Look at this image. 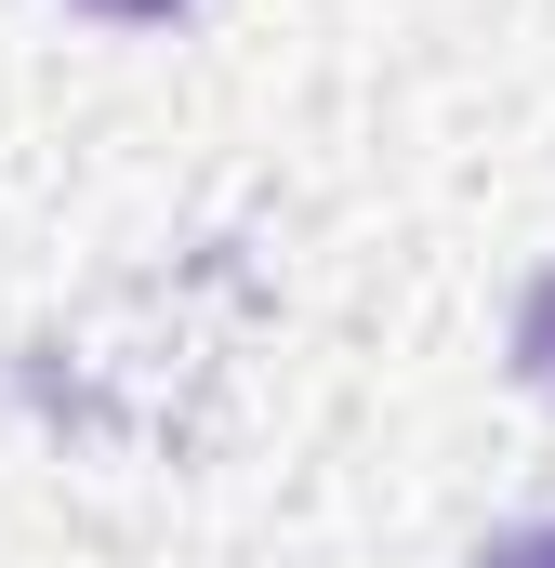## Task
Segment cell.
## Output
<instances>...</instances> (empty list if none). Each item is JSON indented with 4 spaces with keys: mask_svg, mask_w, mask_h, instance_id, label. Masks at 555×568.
Returning a JSON list of instances; mask_svg holds the SVG:
<instances>
[{
    "mask_svg": "<svg viewBox=\"0 0 555 568\" xmlns=\"http://www.w3.org/2000/svg\"><path fill=\"white\" fill-rule=\"evenodd\" d=\"M516 384H529V397L555 410V265L516 291Z\"/></svg>",
    "mask_w": 555,
    "mask_h": 568,
    "instance_id": "6da1fadb",
    "label": "cell"
},
{
    "mask_svg": "<svg viewBox=\"0 0 555 568\" xmlns=\"http://www.w3.org/2000/svg\"><path fill=\"white\" fill-rule=\"evenodd\" d=\"M80 13H107V27H159V13H185V0H80Z\"/></svg>",
    "mask_w": 555,
    "mask_h": 568,
    "instance_id": "3957f363",
    "label": "cell"
},
{
    "mask_svg": "<svg viewBox=\"0 0 555 568\" xmlns=\"http://www.w3.org/2000/svg\"><path fill=\"white\" fill-rule=\"evenodd\" d=\"M476 568H555V529H503V542H490Z\"/></svg>",
    "mask_w": 555,
    "mask_h": 568,
    "instance_id": "7a4b0ae2",
    "label": "cell"
}]
</instances>
